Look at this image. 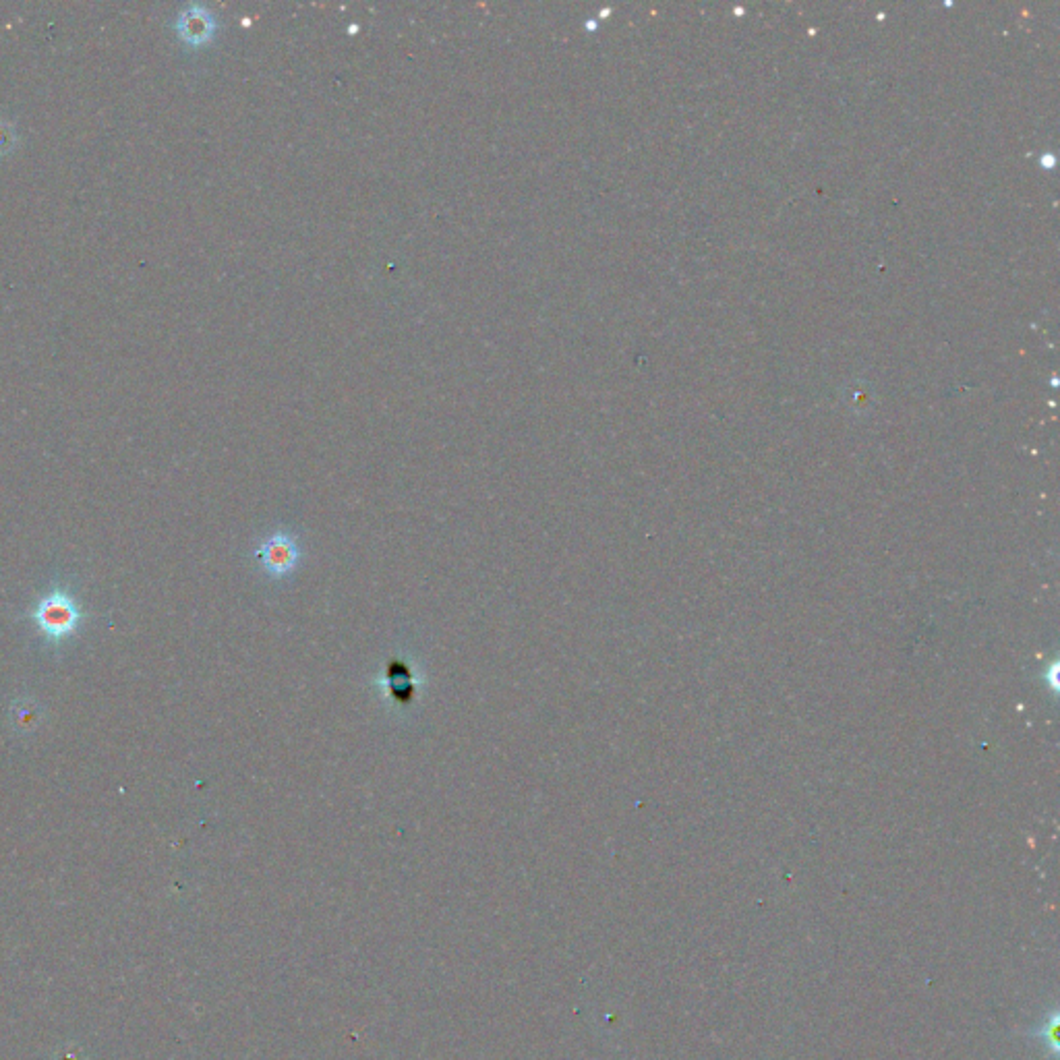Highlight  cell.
I'll use <instances>...</instances> for the list:
<instances>
[{
    "mask_svg": "<svg viewBox=\"0 0 1060 1060\" xmlns=\"http://www.w3.org/2000/svg\"><path fill=\"white\" fill-rule=\"evenodd\" d=\"M42 721L40 704L32 698L17 700L11 709V725L17 733H32Z\"/></svg>",
    "mask_w": 1060,
    "mask_h": 1060,
    "instance_id": "277c9868",
    "label": "cell"
},
{
    "mask_svg": "<svg viewBox=\"0 0 1060 1060\" xmlns=\"http://www.w3.org/2000/svg\"><path fill=\"white\" fill-rule=\"evenodd\" d=\"M179 32L181 36L187 40V42H193V44H199L203 40L210 38V32H212V19L210 15L205 13L203 9L199 7H191L187 9L181 19H179Z\"/></svg>",
    "mask_w": 1060,
    "mask_h": 1060,
    "instance_id": "3957f363",
    "label": "cell"
},
{
    "mask_svg": "<svg viewBox=\"0 0 1060 1060\" xmlns=\"http://www.w3.org/2000/svg\"><path fill=\"white\" fill-rule=\"evenodd\" d=\"M34 622L48 640H63L77 630L81 611L69 593L52 591L36 605Z\"/></svg>",
    "mask_w": 1060,
    "mask_h": 1060,
    "instance_id": "6da1fadb",
    "label": "cell"
},
{
    "mask_svg": "<svg viewBox=\"0 0 1060 1060\" xmlns=\"http://www.w3.org/2000/svg\"><path fill=\"white\" fill-rule=\"evenodd\" d=\"M15 141H17V133H15L13 125L7 123V121H0V156L9 154L13 150Z\"/></svg>",
    "mask_w": 1060,
    "mask_h": 1060,
    "instance_id": "5b68a950",
    "label": "cell"
},
{
    "mask_svg": "<svg viewBox=\"0 0 1060 1060\" xmlns=\"http://www.w3.org/2000/svg\"><path fill=\"white\" fill-rule=\"evenodd\" d=\"M255 557L259 559L261 568L268 572L272 578H286L294 570H297L301 562V547L292 535L288 533H274L270 539H265L257 551Z\"/></svg>",
    "mask_w": 1060,
    "mask_h": 1060,
    "instance_id": "7a4b0ae2",
    "label": "cell"
}]
</instances>
